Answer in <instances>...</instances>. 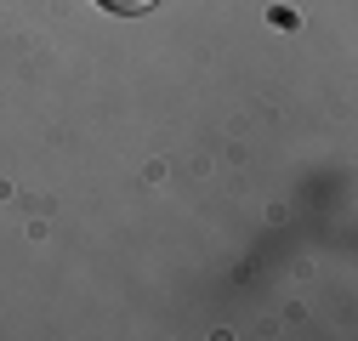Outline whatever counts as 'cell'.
<instances>
[{"label": "cell", "instance_id": "cell-1", "mask_svg": "<svg viewBox=\"0 0 358 341\" xmlns=\"http://www.w3.org/2000/svg\"><path fill=\"white\" fill-rule=\"evenodd\" d=\"M108 12H143V6H154V0H103Z\"/></svg>", "mask_w": 358, "mask_h": 341}]
</instances>
